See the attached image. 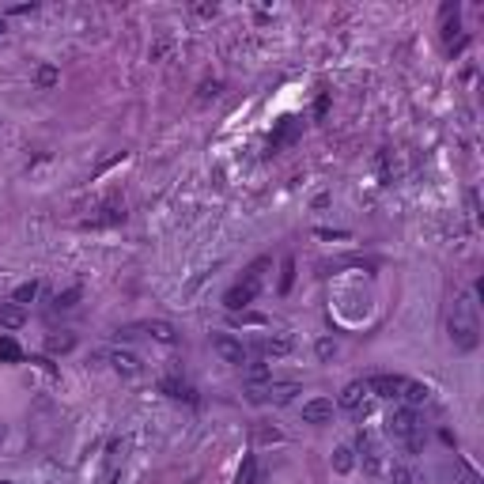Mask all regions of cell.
Instances as JSON below:
<instances>
[{
	"label": "cell",
	"mask_w": 484,
	"mask_h": 484,
	"mask_svg": "<svg viewBox=\"0 0 484 484\" xmlns=\"http://www.w3.org/2000/svg\"><path fill=\"white\" fill-rule=\"evenodd\" d=\"M450 344H454L458 352L477 348V322H473V314L465 310V303L454 306V318H450Z\"/></svg>",
	"instance_id": "cell-1"
},
{
	"label": "cell",
	"mask_w": 484,
	"mask_h": 484,
	"mask_svg": "<svg viewBox=\"0 0 484 484\" xmlns=\"http://www.w3.org/2000/svg\"><path fill=\"white\" fill-rule=\"evenodd\" d=\"M386 427H390V435H398V439H409V447H420V420H416V409H393L390 420H386Z\"/></svg>",
	"instance_id": "cell-2"
},
{
	"label": "cell",
	"mask_w": 484,
	"mask_h": 484,
	"mask_svg": "<svg viewBox=\"0 0 484 484\" xmlns=\"http://www.w3.org/2000/svg\"><path fill=\"white\" fill-rule=\"evenodd\" d=\"M257 292H261V284H257V280H250V277H242L235 288H227V295H223V306H227V310H235V314H242L250 303L257 299Z\"/></svg>",
	"instance_id": "cell-3"
},
{
	"label": "cell",
	"mask_w": 484,
	"mask_h": 484,
	"mask_svg": "<svg viewBox=\"0 0 484 484\" xmlns=\"http://www.w3.org/2000/svg\"><path fill=\"white\" fill-rule=\"evenodd\" d=\"M212 352L223 363H231V367H242V363H246V348H242V341L231 337V333H216L212 337Z\"/></svg>",
	"instance_id": "cell-4"
},
{
	"label": "cell",
	"mask_w": 484,
	"mask_h": 484,
	"mask_svg": "<svg viewBox=\"0 0 484 484\" xmlns=\"http://www.w3.org/2000/svg\"><path fill=\"white\" fill-rule=\"evenodd\" d=\"M329 420H333V401L329 398L303 401V424H329Z\"/></svg>",
	"instance_id": "cell-5"
},
{
	"label": "cell",
	"mask_w": 484,
	"mask_h": 484,
	"mask_svg": "<svg viewBox=\"0 0 484 484\" xmlns=\"http://www.w3.org/2000/svg\"><path fill=\"white\" fill-rule=\"evenodd\" d=\"M367 393H378V398H398L401 393V386H405V378L401 375H375V378H367Z\"/></svg>",
	"instance_id": "cell-6"
},
{
	"label": "cell",
	"mask_w": 484,
	"mask_h": 484,
	"mask_svg": "<svg viewBox=\"0 0 484 484\" xmlns=\"http://www.w3.org/2000/svg\"><path fill=\"white\" fill-rule=\"evenodd\" d=\"M110 367H114L121 378H140V371H144L140 360H136L133 352H125V348H114V352H110Z\"/></svg>",
	"instance_id": "cell-7"
},
{
	"label": "cell",
	"mask_w": 484,
	"mask_h": 484,
	"mask_svg": "<svg viewBox=\"0 0 484 484\" xmlns=\"http://www.w3.org/2000/svg\"><path fill=\"white\" fill-rule=\"evenodd\" d=\"M0 326H4V329H23V326H27V306L0 303Z\"/></svg>",
	"instance_id": "cell-8"
},
{
	"label": "cell",
	"mask_w": 484,
	"mask_h": 484,
	"mask_svg": "<svg viewBox=\"0 0 484 484\" xmlns=\"http://www.w3.org/2000/svg\"><path fill=\"white\" fill-rule=\"evenodd\" d=\"M398 398H405V405H409V409H416V405H427L431 390H427L424 382H413V378H405V386H401V393H398Z\"/></svg>",
	"instance_id": "cell-9"
},
{
	"label": "cell",
	"mask_w": 484,
	"mask_h": 484,
	"mask_svg": "<svg viewBox=\"0 0 484 484\" xmlns=\"http://www.w3.org/2000/svg\"><path fill=\"white\" fill-rule=\"evenodd\" d=\"M144 329L151 333V341H159V344H178V329L171 326V322H144Z\"/></svg>",
	"instance_id": "cell-10"
},
{
	"label": "cell",
	"mask_w": 484,
	"mask_h": 484,
	"mask_svg": "<svg viewBox=\"0 0 484 484\" xmlns=\"http://www.w3.org/2000/svg\"><path fill=\"white\" fill-rule=\"evenodd\" d=\"M360 450H363V469H367V473H382V450H378L367 435H360Z\"/></svg>",
	"instance_id": "cell-11"
},
{
	"label": "cell",
	"mask_w": 484,
	"mask_h": 484,
	"mask_svg": "<svg viewBox=\"0 0 484 484\" xmlns=\"http://www.w3.org/2000/svg\"><path fill=\"white\" fill-rule=\"evenodd\" d=\"M363 398H367V386H363V382H348L341 390V398H337V405H341V409H360Z\"/></svg>",
	"instance_id": "cell-12"
},
{
	"label": "cell",
	"mask_w": 484,
	"mask_h": 484,
	"mask_svg": "<svg viewBox=\"0 0 484 484\" xmlns=\"http://www.w3.org/2000/svg\"><path fill=\"white\" fill-rule=\"evenodd\" d=\"M72 348H76V337L64 333V329H61V333L46 337V352H53V356H64V352H72Z\"/></svg>",
	"instance_id": "cell-13"
},
{
	"label": "cell",
	"mask_w": 484,
	"mask_h": 484,
	"mask_svg": "<svg viewBox=\"0 0 484 484\" xmlns=\"http://www.w3.org/2000/svg\"><path fill=\"white\" fill-rule=\"evenodd\" d=\"M261 352H265V356H288V352H292V337H288V333L265 337V341H261Z\"/></svg>",
	"instance_id": "cell-14"
},
{
	"label": "cell",
	"mask_w": 484,
	"mask_h": 484,
	"mask_svg": "<svg viewBox=\"0 0 484 484\" xmlns=\"http://www.w3.org/2000/svg\"><path fill=\"white\" fill-rule=\"evenodd\" d=\"M159 390H163L167 398H185V401H197V393H193L185 382H178V378H163V382H159Z\"/></svg>",
	"instance_id": "cell-15"
},
{
	"label": "cell",
	"mask_w": 484,
	"mask_h": 484,
	"mask_svg": "<svg viewBox=\"0 0 484 484\" xmlns=\"http://www.w3.org/2000/svg\"><path fill=\"white\" fill-rule=\"evenodd\" d=\"M333 469L337 473H352V469H356V450H352V447H337L333 450Z\"/></svg>",
	"instance_id": "cell-16"
},
{
	"label": "cell",
	"mask_w": 484,
	"mask_h": 484,
	"mask_svg": "<svg viewBox=\"0 0 484 484\" xmlns=\"http://www.w3.org/2000/svg\"><path fill=\"white\" fill-rule=\"evenodd\" d=\"M242 367H246V382L250 386H261V382H269V378H272L269 363H261V360H257V363H242Z\"/></svg>",
	"instance_id": "cell-17"
},
{
	"label": "cell",
	"mask_w": 484,
	"mask_h": 484,
	"mask_svg": "<svg viewBox=\"0 0 484 484\" xmlns=\"http://www.w3.org/2000/svg\"><path fill=\"white\" fill-rule=\"evenodd\" d=\"M292 284H295V257H284V265H280V284H277V292L288 295V292H292Z\"/></svg>",
	"instance_id": "cell-18"
},
{
	"label": "cell",
	"mask_w": 484,
	"mask_h": 484,
	"mask_svg": "<svg viewBox=\"0 0 484 484\" xmlns=\"http://www.w3.org/2000/svg\"><path fill=\"white\" fill-rule=\"evenodd\" d=\"M299 393V386L295 382H280V386H269V401H277V405H288V401Z\"/></svg>",
	"instance_id": "cell-19"
},
{
	"label": "cell",
	"mask_w": 484,
	"mask_h": 484,
	"mask_svg": "<svg viewBox=\"0 0 484 484\" xmlns=\"http://www.w3.org/2000/svg\"><path fill=\"white\" fill-rule=\"evenodd\" d=\"M35 295H38V280H27V284H19V288H15V295H12V303H19V306H27V303H35Z\"/></svg>",
	"instance_id": "cell-20"
},
{
	"label": "cell",
	"mask_w": 484,
	"mask_h": 484,
	"mask_svg": "<svg viewBox=\"0 0 484 484\" xmlns=\"http://www.w3.org/2000/svg\"><path fill=\"white\" fill-rule=\"evenodd\" d=\"M61 80V72L53 68V64H38V72H35V84L38 87H53Z\"/></svg>",
	"instance_id": "cell-21"
},
{
	"label": "cell",
	"mask_w": 484,
	"mask_h": 484,
	"mask_svg": "<svg viewBox=\"0 0 484 484\" xmlns=\"http://www.w3.org/2000/svg\"><path fill=\"white\" fill-rule=\"evenodd\" d=\"M239 484H257V458L250 454L246 462H242V469H239Z\"/></svg>",
	"instance_id": "cell-22"
},
{
	"label": "cell",
	"mask_w": 484,
	"mask_h": 484,
	"mask_svg": "<svg viewBox=\"0 0 484 484\" xmlns=\"http://www.w3.org/2000/svg\"><path fill=\"white\" fill-rule=\"evenodd\" d=\"M80 295H84L80 288H68V292H61V295H57V310H72V306L80 303Z\"/></svg>",
	"instance_id": "cell-23"
},
{
	"label": "cell",
	"mask_w": 484,
	"mask_h": 484,
	"mask_svg": "<svg viewBox=\"0 0 484 484\" xmlns=\"http://www.w3.org/2000/svg\"><path fill=\"white\" fill-rule=\"evenodd\" d=\"M254 439H257V443H280L284 435H280V427H269V424H261V427L254 431Z\"/></svg>",
	"instance_id": "cell-24"
},
{
	"label": "cell",
	"mask_w": 484,
	"mask_h": 484,
	"mask_svg": "<svg viewBox=\"0 0 484 484\" xmlns=\"http://www.w3.org/2000/svg\"><path fill=\"white\" fill-rule=\"evenodd\" d=\"M314 352H318V360H322V363H329V360H333V356H337V344H333V341H329V337H322V341H318V344H314Z\"/></svg>",
	"instance_id": "cell-25"
},
{
	"label": "cell",
	"mask_w": 484,
	"mask_h": 484,
	"mask_svg": "<svg viewBox=\"0 0 484 484\" xmlns=\"http://www.w3.org/2000/svg\"><path fill=\"white\" fill-rule=\"evenodd\" d=\"M0 360H19V344L12 341V337H0Z\"/></svg>",
	"instance_id": "cell-26"
},
{
	"label": "cell",
	"mask_w": 484,
	"mask_h": 484,
	"mask_svg": "<svg viewBox=\"0 0 484 484\" xmlns=\"http://www.w3.org/2000/svg\"><path fill=\"white\" fill-rule=\"evenodd\" d=\"M390 484H413V473H409L405 465H393V469H390Z\"/></svg>",
	"instance_id": "cell-27"
},
{
	"label": "cell",
	"mask_w": 484,
	"mask_h": 484,
	"mask_svg": "<svg viewBox=\"0 0 484 484\" xmlns=\"http://www.w3.org/2000/svg\"><path fill=\"white\" fill-rule=\"evenodd\" d=\"M216 95H220V84H205V87H201V99H216Z\"/></svg>",
	"instance_id": "cell-28"
},
{
	"label": "cell",
	"mask_w": 484,
	"mask_h": 484,
	"mask_svg": "<svg viewBox=\"0 0 484 484\" xmlns=\"http://www.w3.org/2000/svg\"><path fill=\"white\" fill-rule=\"evenodd\" d=\"M193 12H197V15H205V19H208V15H216V12H220V8H216V4H197V8H193Z\"/></svg>",
	"instance_id": "cell-29"
}]
</instances>
